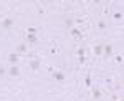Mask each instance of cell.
Masks as SVG:
<instances>
[{"instance_id": "cell-1", "label": "cell", "mask_w": 124, "mask_h": 101, "mask_svg": "<svg viewBox=\"0 0 124 101\" xmlns=\"http://www.w3.org/2000/svg\"><path fill=\"white\" fill-rule=\"evenodd\" d=\"M8 73H10L12 76H18V75H20V68L15 66V65H12V68L8 70Z\"/></svg>"}, {"instance_id": "cell-2", "label": "cell", "mask_w": 124, "mask_h": 101, "mask_svg": "<svg viewBox=\"0 0 124 101\" xmlns=\"http://www.w3.org/2000/svg\"><path fill=\"white\" fill-rule=\"evenodd\" d=\"M53 78H55L56 81H63L66 76H64V73H61V71H56V73H53Z\"/></svg>"}, {"instance_id": "cell-3", "label": "cell", "mask_w": 124, "mask_h": 101, "mask_svg": "<svg viewBox=\"0 0 124 101\" xmlns=\"http://www.w3.org/2000/svg\"><path fill=\"white\" fill-rule=\"evenodd\" d=\"M12 25H13V20H12V18H5V20L2 22V27H5V28H10Z\"/></svg>"}, {"instance_id": "cell-4", "label": "cell", "mask_w": 124, "mask_h": 101, "mask_svg": "<svg viewBox=\"0 0 124 101\" xmlns=\"http://www.w3.org/2000/svg\"><path fill=\"white\" fill-rule=\"evenodd\" d=\"M71 35H73L74 38H83V35H81V32H79L78 28H71Z\"/></svg>"}, {"instance_id": "cell-5", "label": "cell", "mask_w": 124, "mask_h": 101, "mask_svg": "<svg viewBox=\"0 0 124 101\" xmlns=\"http://www.w3.org/2000/svg\"><path fill=\"white\" fill-rule=\"evenodd\" d=\"M103 53H106V55H111V53H113V46H111V45H106V46H103Z\"/></svg>"}, {"instance_id": "cell-6", "label": "cell", "mask_w": 124, "mask_h": 101, "mask_svg": "<svg viewBox=\"0 0 124 101\" xmlns=\"http://www.w3.org/2000/svg\"><path fill=\"white\" fill-rule=\"evenodd\" d=\"M8 60H10L12 63H17V61H18V55H17V53H10V55H8Z\"/></svg>"}, {"instance_id": "cell-7", "label": "cell", "mask_w": 124, "mask_h": 101, "mask_svg": "<svg viewBox=\"0 0 124 101\" xmlns=\"http://www.w3.org/2000/svg\"><path fill=\"white\" fill-rule=\"evenodd\" d=\"M27 38H28V41H30V43H36V40H38L35 33H28V35H27Z\"/></svg>"}, {"instance_id": "cell-8", "label": "cell", "mask_w": 124, "mask_h": 101, "mask_svg": "<svg viewBox=\"0 0 124 101\" xmlns=\"http://www.w3.org/2000/svg\"><path fill=\"white\" fill-rule=\"evenodd\" d=\"M17 51H18V53H25V51H27V45L20 43V45L17 46Z\"/></svg>"}, {"instance_id": "cell-9", "label": "cell", "mask_w": 124, "mask_h": 101, "mask_svg": "<svg viewBox=\"0 0 124 101\" xmlns=\"http://www.w3.org/2000/svg\"><path fill=\"white\" fill-rule=\"evenodd\" d=\"M30 66H31V70H38V68H40V61H38V60H33L30 63Z\"/></svg>"}, {"instance_id": "cell-10", "label": "cell", "mask_w": 124, "mask_h": 101, "mask_svg": "<svg viewBox=\"0 0 124 101\" xmlns=\"http://www.w3.org/2000/svg\"><path fill=\"white\" fill-rule=\"evenodd\" d=\"M94 53H96V55H101V53H103V46H101V45H96V46H94Z\"/></svg>"}, {"instance_id": "cell-11", "label": "cell", "mask_w": 124, "mask_h": 101, "mask_svg": "<svg viewBox=\"0 0 124 101\" xmlns=\"http://www.w3.org/2000/svg\"><path fill=\"white\" fill-rule=\"evenodd\" d=\"M64 25H66V27H71V25H73V20H71V18H66V20H64Z\"/></svg>"}, {"instance_id": "cell-12", "label": "cell", "mask_w": 124, "mask_h": 101, "mask_svg": "<svg viewBox=\"0 0 124 101\" xmlns=\"http://www.w3.org/2000/svg\"><path fill=\"white\" fill-rule=\"evenodd\" d=\"M98 27H99V30H104V28H106V23H104V22H99Z\"/></svg>"}, {"instance_id": "cell-13", "label": "cell", "mask_w": 124, "mask_h": 101, "mask_svg": "<svg viewBox=\"0 0 124 101\" xmlns=\"http://www.w3.org/2000/svg\"><path fill=\"white\" fill-rule=\"evenodd\" d=\"M114 18H116V20H121V18H123V15H121L119 12H116V13H114Z\"/></svg>"}, {"instance_id": "cell-14", "label": "cell", "mask_w": 124, "mask_h": 101, "mask_svg": "<svg viewBox=\"0 0 124 101\" xmlns=\"http://www.w3.org/2000/svg\"><path fill=\"white\" fill-rule=\"evenodd\" d=\"M86 86H91V78L86 76Z\"/></svg>"}, {"instance_id": "cell-15", "label": "cell", "mask_w": 124, "mask_h": 101, "mask_svg": "<svg viewBox=\"0 0 124 101\" xmlns=\"http://www.w3.org/2000/svg\"><path fill=\"white\" fill-rule=\"evenodd\" d=\"M5 73H7V70H5V68H2V66H0V76H3Z\"/></svg>"}, {"instance_id": "cell-16", "label": "cell", "mask_w": 124, "mask_h": 101, "mask_svg": "<svg viewBox=\"0 0 124 101\" xmlns=\"http://www.w3.org/2000/svg\"><path fill=\"white\" fill-rule=\"evenodd\" d=\"M78 55H79V56H83V55H84V50H83V48H79V50H78Z\"/></svg>"}, {"instance_id": "cell-17", "label": "cell", "mask_w": 124, "mask_h": 101, "mask_svg": "<svg viewBox=\"0 0 124 101\" xmlns=\"http://www.w3.org/2000/svg\"><path fill=\"white\" fill-rule=\"evenodd\" d=\"M116 61H118V63H123V56H121V55H119V56H116Z\"/></svg>"}]
</instances>
